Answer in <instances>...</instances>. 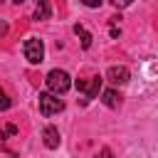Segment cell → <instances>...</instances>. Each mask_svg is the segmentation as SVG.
<instances>
[{"mask_svg":"<svg viewBox=\"0 0 158 158\" xmlns=\"http://www.w3.org/2000/svg\"><path fill=\"white\" fill-rule=\"evenodd\" d=\"M74 35L81 40V47H84V49H89V47H91V40H94V37H91V32H89V30H84L81 25H74Z\"/></svg>","mask_w":158,"mask_h":158,"instance_id":"ba28073f","label":"cell"},{"mask_svg":"<svg viewBox=\"0 0 158 158\" xmlns=\"http://www.w3.org/2000/svg\"><path fill=\"white\" fill-rule=\"evenodd\" d=\"M44 81H47L49 94H54V96L67 94V91H69V86H72V77H69L64 69H52V72L44 77Z\"/></svg>","mask_w":158,"mask_h":158,"instance_id":"6da1fadb","label":"cell"},{"mask_svg":"<svg viewBox=\"0 0 158 158\" xmlns=\"http://www.w3.org/2000/svg\"><path fill=\"white\" fill-rule=\"evenodd\" d=\"M101 77L96 74V77H89V79H77V89H79V94H81V104H86L89 99H94L96 94H99V89H101Z\"/></svg>","mask_w":158,"mask_h":158,"instance_id":"3957f363","label":"cell"},{"mask_svg":"<svg viewBox=\"0 0 158 158\" xmlns=\"http://www.w3.org/2000/svg\"><path fill=\"white\" fill-rule=\"evenodd\" d=\"M121 99H123V96H121L114 86L101 91V101H104V106H109V109H118V106H121Z\"/></svg>","mask_w":158,"mask_h":158,"instance_id":"52a82bcc","label":"cell"},{"mask_svg":"<svg viewBox=\"0 0 158 158\" xmlns=\"http://www.w3.org/2000/svg\"><path fill=\"white\" fill-rule=\"evenodd\" d=\"M96 158H114V156H111V151H109V148H101Z\"/></svg>","mask_w":158,"mask_h":158,"instance_id":"4fadbf2b","label":"cell"},{"mask_svg":"<svg viewBox=\"0 0 158 158\" xmlns=\"http://www.w3.org/2000/svg\"><path fill=\"white\" fill-rule=\"evenodd\" d=\"M49 12H52V7H49V2H37V7H35V12H32V20H47L49 17Z\"/></svg>","mask_w":158,"mask_h":158,"instance_id":"9c48e42d","label":"cell"},{"mask_svg":"<svg viewBox=\"0 0 158 158\" xmlns=\"http://www.w3.org/2000/svg\"><path fill=\"white\" fill-rule=\"evenodd\" d=\"M42 141H44V146L47 148H59V128H54V126H44V131H42Z\"/></svg>","mask_w":158,"mask_h":158,"instance_id":"8992f818","label":"cell"},{"mask_svg":"<svg viewBox=\"0 0 158 158\" xmlns=\"http://www.w3.org/2000/svg\"><path fill=\"white\" fill-rule=\"evenodd\" d=\"M22 52H25V59H27L30 64H42V59H44V44H42V40H37V37L25 40Z\"/></svg>","mask_w":158,"mask_h":158,"instance_id":"7a4b0ae2","label":"cell"},{"mask_svg":"<svg viewBox=\"0 0 158 158\" xmlns=\"http://www.w3.org/2000/svg\"><path fill=\"white\" fill-rule=\"evenodd\" d=\"M111 37H114V40H116V37H121V30H118L116 25H111Z\"/></svg>","mask_w":158,"mask_h":158,"instance_id":"5bb4252c","label":"cell"},{"mask_svg":"<svg viewBox=\"0 0 158 158\" xmlns=\"http://www.w3.org/2000/svg\"><path fill=\"white\" fill-rule=\"evenodd\" d=\"M86 7H101V0H84Z\"/></svg>","mask_w":158,"mask_h":158,"instance_id":"8fae6325","label":"cell"},{"mask_svg":"<svg viewBox=\"0 0 158 158\" xmlns=\"http://www.w3.org/2000/svg\"><path fill=\"white\" fill-rule=\"evenodd\" d=\"M111 5L118 10V7H126V5H128V0H111Z\"/></svg>","mask_w":158,"mask_h":158,"instance_id":"7c38bea8","label":"cell"},{"mask_svg":"<svg viewBox=\"0 0 158 158\" xmlns=\"http://www.w3.org/2000/svg\"><path fill=\"white\" fill-rule=\"evenodd\" d=\"M0 138H5V131H2V128H0Z\"/></svg>","mask_w":158,"mask_h":158,"instance_id":"e0dca14e","label":"cell"},{"mask_svg":"<svg viewBox=\"0 0 158 158\" xmlns=\"http://www.w3.org/2000/svg\"><path fill=\"white\" fill-rule=\"evenodd\" d=\"M5 32H7V25H5V22H2V20H0V40H2V37H5Z\"/></svg>","mask_w":158,"mask_h":158,"instance_id":"2e32d148","label":"cell"},{"mask_svg":"<svg viewBox=\"0 0 158 158\" xmlns=\"http://www.w3.org/2000/svg\"><path fill=\"white\" fill-rule=\"evenodd\" d=\"M12 106V101H10V96L5 94V89H0V111H7Z\"/></svg>","mask_w":158,"mask_h":158,"instance_id":"30bf717a","label":"cell"},{"mask_svg":"<svg viewBox=\"0 0 158 158\" xmlns=\"http://www.w3.org/2000/svg\"><path fill=\"white\" fill-rule=\"evenodd\" d=\"M5 133H10V136H15V133H17V126H15V123H10V126L5 128Z\"/></svg>","mask_w":158,"mask_h":158,"instance_id":"9a60e30c","label":"cell"},{"mask_svg":"<svg viewBox=\"0 0 158 158\" xmlns=\"http://www.w3.org/2000/svg\"><path fill=\"white\" fill-rule=\"evenodd\" d=\"M106 79H109L114 86H121V84H126V81L131 79V72H128V67H123V64H114V67H109Z\"/></svg>","mask_w":158,"mask_h":158,"instance_id":"5b68a950","label":"cell"},{"mask_svg":"<svg viewBox=\"0 0 158 158\" xmlns=\"http://www.w3.org/2000/svg\"><path fill=\"white\" fill-rule=\"evenodd\" d=\"M64 109V101L59 99V96H54V94H49V91H42L40 94V114L42 116H54V114H59Z\"/></svg>","mask_w":158,"mask_h":158,"instance_id":"277c9868","label":"cell"}]
</instances>
